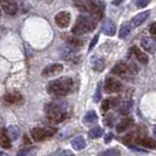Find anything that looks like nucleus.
Listing matches in <instances>:
<instances>
[{
  "label": "nucleus",
  "instance_id": "nucleus-1",
  "mask_svg": "<svg viewBox=\"0 0 156 156\" xmlns=\"http://www.w3.org/2000/svg\"><path fill=\"white\" fill-rule=\"evenodd\" d=\"M73 88V80L68 76L56 79L47 85V92L55 98H65L70 93Z\"/></svg>",
  "mask_w": 156,
  "mask_h": 156
},
{
  "label": "nucleus",
  "instance_id": "nucleus-2",
  "mask_svg": "<svg viewBox=\"0 0 156 156\" xmlns=\"http://www.w3.org/2000/svg\"><path fill=\"white\" fill-rule=\"evenodd\" d=\"M65 103H51L46 107V113H47V119L49 122L52 123H61L68 117V113L65 110L63 107Z\"/></svg>",
  "mask_w": 156,
  "mask_h": 156
},
{
  "label": "nucleus",
  "instance_id": "nucleus-3",
  "mask_svg": "<svg viewBox=\"0 0 156 156\" xmlns=\"http://www.w3.org/2000/svg\"><path fill=\"white\" fill-rule=\"evenodd\" d=\"M96 27V21L93 18H89L86 16H80L76 19V23L73 26L72 32L76 35H81V34H86L89 32L94 31V28Z\"/></svg>",
  "mask_w": 156,
  "mask_h": 156
},
{
  "label": "nucleus",
  "instance_id": "nucleus-4",
  "mask_svg": "<svg viewBox=\"0 0 156 156\" xmlns=\"http://www.w3.org/2000/svg\"><path fill=\"white\" fill-rule=\"evenodd\" d=\"M55 133H56V128L54 127H45V128L37 127L31 130V136L35 142H41V141H45L48 137L53 136Z\"/></svg>",
  "mask_w": 156,
  "mask_h": 156
},
{
  "label": "nucleus",
  "instance_id": "nucleus-5",
  "mask_svg": "<svg viewBox=\"0 0 156 156\" xmlns=\"http://www.w3.org/2000/svg\"><path fill=\"white\" fill-rule=\"evenodd\" d=\"M135 73V70L130 69V66L129 65H127L126 62L123 61H121V62L116 63L114 67H113V69H112V74H114V75H117V76H120V78H128L129 75H132Z\"/></svg>",
  "mask_w": 156,
  "mask_h": 156
},
{
  "label": "nucleus",
  "instance_id": "nucleus-6",
  "mask_svg": "<svg viewBox=\"0 0 156 156\" xmlns=\"http://www.w3.org/2000/svg\"><path fill=\"white\" fill-rule=\"evenodd\" d=\"M63 70V66L61 63H52V65H48L47 67L44 68V70L41 72V75L44 78H52L54 75L60 74Z\"/></svg>",
  "mask_w": 156,
  "mask_h": 156
},
{
  "label": "nucleus",
  "instance_id": "nucleus-7",
  "mask_svg": "<svg viewBox=\"0 0 156 156\" xmlns=\"http://www.w3.org/2000/svg\"><path fill=\"white\" fill-rule=\"evenodd\" d=\"M122 89V83L114 78H107L105 82V92L106 93H119Z\"/></svg>",
  "mask_w": 156,
  "mask_h": 156
},
{
  "label": "nucleus",
  "instance_id": "nucleus-8",
  "mask_svg": "<svg viewBox=\"0 0 156 156\" xmlns=\"http://www.w3.org/2000/svg\"><path fill=\"white\" fill-rule=\"evenodd\" d=\"M70 23V14L66 11H61L55 16V23L60 28H66L68 27Z\"/></svg>",
  "mask_w": 156,
  "mask_h": 156
},
{
  "label": "nucleus",
  "instance_id": "nucleus-9",
  "mask_svg": "<svg viewBox=\"0 0 156 156\" xmlns=\"http://www.w3.org/2000/svg\"><path fill=\"white\" fill-rule=\"evenodd\" d=\"M0 5H1V8L4 9V12L8 16H14L18 11V6H16V1L13 0H0Z\"/></svg>",
  "mask_w": 156,
  "mask_h": 156
},
{
  "label": "nucleus",
  "instance_id": "nucleus-10",
  "mask_svg": "<svg viewBox=\"0 0 156 156\" xmlns=\"http://www.w3.org/2000/svg\"><path fill=\"white\" fill-rule=\"evenodd\" d=\"M74 4H75V6L80 11L90 13V11L93 9L95 2H94L93 0H74Z\"/></svg>",
  "mask_w": 156,
  "mask_h": 156
},
{
  "label": "nucleus",
  "instance_id": "nucleus-11",
  "mask_svg": "<svg viewBox=\"0 0 156 156\" xmlns=\"http://www.w3.org/2000/svg\"><path fill=\"white\" fill-rule=\"evenodd\" d=\"M130 53L135 56V59L139 61V62L143 63V65H147L148 63V56L144 52H142L140 48H137L136 46H133L130 48Z\"/></svg>",
  "mask_w": 156,
  "mask_h": 156
},
{
  "label": "nucleus",
  "instance_id": "nucleus-12",
  "mask_svg": "<svg viewBox=\"0 0 156 156\" xmlns=\"http://www.w3.org/2000/svg\"><path fill=\"white\" fill-rule=\"evenodd\" d=\"M103 12H105V6H103V4L100 2V4H94V7L93 9L90 11V16L93 18L95 21H99V20H101L102 16H103Z\"/></svg>",
  "mask_w": 156,
  "mask_h": 156
},
{
  "label": "nucleus",
  "instance_id": "nucleus-13",
  "mask_svg": "<svg viewBox=\"0 0 156 156\" xmlns=\"http://www.w3.org/2000/svg\"><path fill=\"white\" fill-rule=\"evenodd\" d=\"M102 32H103L106 35H108V37L115 35V33H116V26H115V23H113L112 20H109V19H107V20L103 23Z\"/></svg>",
  "mask_w": 156,
  "mask_h": 156
},
{
  "label": "nucleus",
  "instance_id": "nucleus-14",
  "mask_svg": "<svg viewBox=\"0 0 156 156\" xmlns=\"http://www.w3.org/2000/svg\"><path fill=\"white\" fill-rule=\"evenodd\" d=\"M149 16H150V12L149 11H144L142 13H139L137 16H135L132 19V27H137V26L142 25V23L148 19Z\"/></svg>",
  "mask_w": 156,
  "mask_h": 156
},
{
  "label": "nucleus",
  "instance_id": "nucleus-15",
  "mask_svg": "<svg viewBox=\"0 0 156 156\" xmlns=\"http://www.w3.org/2000/svg\"><path fill=\"white\" fill-rule=\"evenodd\" d=\"M141 46L143 47L144 51H147L149 53H155L156 51V44L155 41L150 38H143L141 40Z\"/></svg>",
  "mask_w": 156,
  "mask_h": 156
},
{
  "label": "nucleus",
  "instance_id": "nucleus-16",
  "mask_svg": "<svg viewBox=\"0 0 156 156\" xmlns=\"http://www.w3.org/2000/svg\"><path fill=\"white\" fill-rule=\"evenodd\" d=\"M136 142H139L141 146L146 147V148H150L154 149L156 148V141L150 139V137H147V136H140V137H136Z\"/></svg>",
  "mask_w": 156,
  "mask_h": 156
},
{
  "label": "nucleus",
  "instance_id": "nucleus-17",
  "mask_svg": "<svg viewBox=\"0 0 156 156\" xmlns=\"http://www.w3.org/2000/svg\"><path fill=\"white\" fill-rule=\"evenodd\" d=\"M4 101L9 105H14V103H20L23 101V96L19 93H8L4 96Z\"/></svg>",
  "mask_w": 156,
  "mask_h": 156
},
{
  "label": "nucleus",
  "instance_id": "nucleus-18",
  "mask_svg": "<svg viewBox=\"0 0 156 156\" xmlns=\"http://www.w3.org/2000/svg\"><path fill=\"white\" fill-rule=\"evenodd\" d=\"M6 133H7L9 140L16 141V140H18L19 136L21 135V130H20V128H19L18 126H9L7 128V130H6Z\"/></svg>",
  "mask_w": 156,
  "mask_h": 156
},
{
  "label": "nucleus",
  "instance_id": "nucleus-19",
  "mask_svg": "<svg viewBox=\"0 0 156 156\" xmlns=\"http://www.w3.org/2000/svg\"><path fill=\"white\" fill-rule=\"evenodd\" d=\"M96 122H98V115H96V113L94 110L88 112L83 116V123L86 126H92L94 123H96Z\"/></svg>",
  "mask_w": 156,
  "mask_h": 156
},
{
  "label": "nucleus",
  "instance_id": "nucleus-20",
  "mask_svg": "<svg viewBox=\"0 0 156 156\" xmlns=\"http://www.w3.org/2000/svg\"><path fill=\"white\" fill-rule=\"evenodd\" d=\"M72 147L75 150H82L86 147V141L83 139V136H78L72 141Z\"/></svg>",
  "mask_w": 156,
  "mask_h": 156
},
{
  "label": "nucleus",
  "instance_id": "nucleus-21",
  "mask_svg": "<svg viewBox=\"0 0 156 156\" xmlns=\"http://www.w3.org/2000/svg\"><path fill=\"white\" fill-rule=\"evenodd\" d=\"M0 146L5 149L11 148V140H9V137H8V135L5 129H1V134H0Z\"/></svg>",
  "mask_w": 156,
  "mask_h": 156
},
{
  "label": "nucleus",
  "instance_id": "nucleus-22",
  "mask_svg": "<svg viewBox=\"0 0 156 156\" xmlns=\"http://www.w3.org/2000/svg\"><path fill=\"white\" fill-rule=\"evenodd\" d=\"M133 123H134V121L132 120V119H125L123 121H121V122L117 125V127H116L117 133H123V132L127 130Z\"/></svg>",
  "mask_w": 156,
  "mask_h": 156
},
{
  "label": "nucleus",
  "instance_id": "nucleus-23",
  "mask_svg": "<svg viewBox=\"0 0 156 156\" xmlns=\"http://www.w3.org/2000/svg\"><path fill=\"white\" fill-rule=\"evenodd\" d=\"M102 135H103V129H102L101 127H94L88 133V136L90 139H99Z\"/></svg>",
  "mask_w": 156,
  "mask_h": 156
},
{
  "label": "nucleus",
  "instance_id": "nucleus-24",
  "mask_svg": "<svg viewBox=\"0 0 156 156\" xmlns=\"http://www.w3.org/2000/svg\"><path fill=\"white\" fill-rule=\"evenodd\" d=\"M73 52H74V48L70 46V45H65V46L61 47V58H65V59H68L70 55H73Z\"/></svg>",
  "mask_w": 156,
  "mask_h": 156
},
{
  "label": "nucleus",
  "instance_id": "nucleus-25",
  "mask_svg": "<svg viewBox=\"0 0 156 156\" xmlns=\"http://www.w3.org/2000/svg\"><path fill=\"white\" fill-rule=\"evenodd\" d=\"M132 105H133V102L132 101H126L120 108H119V113L121 114V115H128V113L130 112L132 109Z\"/></svg>",
  "mask_w": 156,
  "mask_h": 156
},
{
  "label": "nucleus",
  "instance_id": "nucleus-26",
  "mask_svg": "<svg viewBox=\"0 0 156 156\" xmlns=\"http://www.w3.org/2000/svg\"><path fill=\"white\" fill-rule=\"evenodd\" d=\"M129 32H130L129 25H128V23H122L121 27H120V30H119V38L125 39L126 37L129 34Z\"/></svg>",
  "mask_w": 156,
  "mask_h": 156
},
{
  "label": "nucleus",
  "instance_id": "nucleus-27",
  "mask_svg": "<svg viewBox=\"0 0 156 156\" xmlns=\"http://www.w3.org/2000/svg\"><path fill=\"white\" fill-rule=\"evenodd\" d=\"M99 156H120V150L117 148H109L101 151Z\"/></svg>",
  "mask_w": 156,
  "mask_h": 156
},
{
  "label": "nucleus",
  "instance_id": "nucleus-28",
  "mask_svg": "<svg viewBox=\"0 0 156 156\" xmlns=\"http://www.w3.org/2000/svg\"><path fill=\"white\" fill-rule=\"evenodd\" d=\"M93 68L96 72H101L105 68V60L103 59H96L93 62Z\"/></svg>",
  "mask_w": 156,
  "mask_h": 156
},
{
  "label": "nucleus",
  "instance_id": "nucleus-29",
  "mask_svg": "<svg viewBox=\"0 0 156 156\" xmlns=\"http://www.w3.org/2000/svg\"><path fill=\"white\" fill-rule=\"evenodd\" d=\"M53 156H74V154L67 149H59L53 154Z\"/></svg>",
  "mask_w": 156,
  "mask_h": 156
},
{
  "label": "nucleus",
  "instance_id": "nucleus-30",
  "mask_svg": "<svg viewBox=\"0 0 156 156\" xmlns=\"http://www.w3.org/2000/svg\"><path fill=\"white\" fill-rule=\"evenodd\" d=\"M68 45H70L73 48H79L83 45V42L76 38H73V39H68Z\"/></svg>",
  "mask_w": 156,
  "mask_h": 156
},
{
  "label": "nucleus",
  "instance_id": "nucleus-31",
  "mask_svg": "<svg viewBox=\"0 0 156 156\" xmlns=\"http://www.w3.org/2000/svg\"><path fill=\"white\" fill-rule=\"evenodd\" d=\"M100 99H101V83H98L93 100H94V102H99L100 101Z\"/></svg>",
  "mask_w": 156,
  "mask_h": 156
},
{
  "label": "nucleus",
  "instance_id": "nucleus-32",
  "mask_svg": "<svg viewBox=\"0 0 156 156\" xmlns=\"http://www.w3.org/2000/svg\"><path fill=\"white\" fill-rule=\"evenodd\" d=\"M126 146L129 147V148L132 149V150H134V151L140 153V154H147V150H146V149H141V148H139V147H135V146L130 144V143H128V144H126Z\"/></svg>",
  "mask_w": 156,
  "mask_h": 156
},
{
  "label": "nucleus",
  "instance_id": "nucleus-33",
  "mask_svg": "<svg viewBox=\"0 0 156 156\" xmlns=\"http://www.w3.org/2000/svg\"><path fill=\"white\" fill-rule=\"evenodd\" d=\"M32 151H33V148H23L18 151V156H27Z\"/></svg>",
  "mask_w": 156,
  "mask_h": 156
},
{
  "label": "nucleus",
  "instance_id": "nucleus-34",
  "mask_svg": "<svg viewBox=\"0 0 156 156\" xmlns=\"http://www.w3.org/2000/svg\"><path fill=\"white\" fill-rule=\"evenodd\" d=\"M150 2V0H136V7L143 8Z\"/></svg>",
  "mask_w": 156,
  "mask_h": 156
},
{
  "label": "nucleus",
  "instance_id": "nucleus-35",
  "mask_svg": "<svg viewBox=\"0 0 156 156\" xmlns=\"http://www.w3.org/2000/svg\"><path fill=\"white\" fill-rule=\"evenodd\" d=\"M105 123L108 126V127H112L113 123H114V117H113V115H107L106 119H105Z\"/></svg>",
  "mask_w": 156,
  "mask_h": 156
},
{
  "label": "nucleus",
  "instance_id": "nucleus-36",
  "mask_svg": "<svg viewBox=\"0 0 156 156\" xmlns=\"http://www.w3.org/2000/svg\"><path fill=\"white\" fill-rule=\"evenodd\" d=\"M98 39H99V34H96V35H95V37L93 38V40L90 41V44H89V47H88V51H89V52H90V51H92V49L94 48V46L96 45V42H98Z\"/></svg>",
  "mask_w": 156,
  "mask_h": 156
},
{
  "label": "nucleus",
  "instance_id": "nucleus-37",
  "mask_svg": "<svg viewBox=\"0 0 156 156\" xmlns=\"http://www.w3.org/2000/svg\"><path fill=\"white\" fill-rule=\"evenodd\" d=\"M101 107H102V110H103V112H107V110H109L110 105H109V101H108V99H107V100H105V101H102Z\"/></svg>",
  "mask_w": 156,
  "mask_h": 156
},
{
  "label": "nucleus",
  "instance_id": "nucleus-38",
  "mask_svg": "<svg viewBox=\"0 0 156 156\" xmlns=\"http://www.w3.org/2000/svg\"><path fill=\"white\" fill-rule=\"evenodd\" d=\"M109 101L110 107H117V103H119V99L117 98H112V99H108Z\"/></svg>",
  "mask_w": 156,
  "mask_h": 156
},
{
  "label": "nucleus",
  "instance_id": "nucleus-39",
  "mask_svg": "<svg viewBox=\"0 0 156 156\" xmlns=\"http://www.w3.org/2000/svg\"><path fill=\"white\" fill-rule=\"evenodd\" d=\"M149 31H150V34H151L154 38H156V23H151V25H150Z\"/></svg>",
  "mask_w": 156,
  "mask_h": 156
},
{
  "label": "nucleus",
  "instance_id": "nucleus-40",
  "mask_svg": "<svg viewBox=\"0 0 156 156\" xmlns=\"http://www.w3.org/2000/svg\"><path fill=\"white\" fill-rule=\"evenodd\" d=\"M112 139H113V134H107V135H106V137H105V142H106V143H108V142H110V141H112Z\"/></svg>",
  "mask_w": 156,
  "mask_h": 156
},
{
  "label": "nucleus",
  "instance_id": "nucleus-41",
  "mask_svg": "<svg viewBox=\"0 0 156 156\" xmlns=\"http://www.w3.org/2000/svg\"><path fill=\"white\" fill-rule=\"evenodd\" d=\"M122 1H123V0H113V4H114V5H120Z\"/></svg>",
  "mask_w": 156,
  "mask_h": 156
},
{
  "label": "nucleus",
  "instance_id": "nucleus-42",
  "mask_svg": "<svg viewBox=\"0 0 156 156\" xmlns=\"http://www.w3.org/2000/svg\"><path fill=\"white\" fill-rule=\"evenodd\" d=\"M153 132H154V135H155V137H156V126L154 127V129H153Z\"/></svg>",
  "mask_w": 156,
  "mask_h": 156
},
{
  "label": "nucleus",
  "instance_id": "nucleus-43",
  "mask_svg": "<svg viewBox=\"0 0 156 156\" xmlns=\"http://www.w3.org/2000/svg\"><path fill=\"white\" fill-rule=\"evenodd\" d=\"M0 156H6V154H4V153H1V151H0Z\"/></svg>",
  "mask_w": 156,
  "mask_h": 156
},
{
  "label": "nucleus",
  "instance_id": "nucleus-44",
  "mask_svg": "<svg viewBox=\"0 0 156 156\" xmlns=\"http://www.w3.org/2000/svg\"><path fill=\"white\" fill-rule=\"evenodd\" d=\"M0 134H1V129H0Z\"/></svg>",
  "mask_w": 156,
  "mask_h": 156
}]
</instances>
